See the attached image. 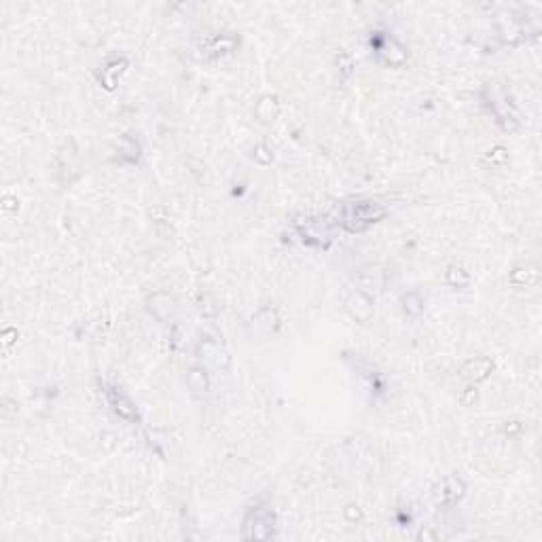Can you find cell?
I'll use <instances>...</instances> for the list:
<instances>
[{
  "label": "cell",
  "mask_w": 542,
  "mask_h": 542,
  "mask_svg": "<svg viewBox=\"0 0 542 542\" xmlns=\"http://www.w3.org/2000/svg\"><path fill=\"white\" fill-rule=\"evenodd\" d=\"M462 493H464V485H462V481H458V479H447L445 481V487H443V491H441V500L443 502H456V500H460L462 498Z\"/></svg>",
  "instance_id": "277c9868"
},
{
  "label": "cell",
  "mask_w": 542,
  "mask_h": 542,
  "mask_svg": "<svg viewBox=\"0 0 542 542\" xmlns=\"http://www.w3.org/2000/svg\"><path fill=\"white\" fill-rule=\"evenodd\" d=\"M108 402L112 404V409H115L121 417H127V420H133L136 417V409L129 398H125L119 390H108Z\"/></svg>",
  "instance_id": "3957f363"
},
{
  "label": "cell",
  "mask_w": 542,
  "mask_h": 542,
  "mask_svg": "<svg viewBox=\"0 0 542 542\" xmlns=\"http://www.w3.org/2000/svg\"><path fill=\"white\" fill-rule=\"evenodd\" d=\"M383 214H386V210L377 206V203H369V201L350 203V206L344 208V224L350 231H363L371 222L379 220Z\"/></svg>",
  "instance_id": "6da1fadb"
},
{
  "label": "cell",
  "mask_w": 542,
  "mask_h": 542,
  "mask_svg": "<svg viewBox=\"0 0 542 542\" xmlns=\"http://www.w3.org/2000/svg\"><path fill=\"white\" fill-rule=\"evenodd\" d=\"M274 524H276V517L271 511L267 508L255 511V515L250 517V524L246 526L250 530L246 536L248 538H271V534H274Z\"/></svg>",
  "instance_id": "7a4b0ae2"
}]
</instances>
